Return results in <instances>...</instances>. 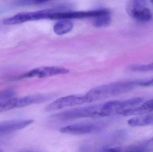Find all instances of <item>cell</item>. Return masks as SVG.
<instances>
[{
    "instance_id": "1",
    "label": "cell",
    "mask_w": 153,
    "mask_h": 152,
    "mask_svg": "<svg viewBox=\"0 0 153 152\" xmlns=\"http://www.w3.org/2000/svg\"><path fill=\"white\" fill-rule=\"evenodd\" d=\"M142 81H119L96 87L91 89L86 96L89 103L120 95L141 86Z\"/></svg>"
},
{
    "instance_id": "2",
    "label": "cell",
    "mask_w": 153,
    "mask_h": 152,
    "mask_svg": "<svg viewBox=\"0 0 153 152\" xmlns=\"http://www.w3.org/2000/svg\"><path fill=\"white\" fill-rule=\"evenodd\" d=\"M59 120H72L83 118H100L107 117L103 108V104L76 108L56 113L51 116Z\"/></svg>"
},
{
    "instance_id": "3",
    "label": "cell",
    "mask_w": 153,
    "mask_h": 152,
    "mask_svg": "<svg viewBox=\"0 0 153 152\" xmlns=\"http://www.w3.org/2000/svg\"><path fill=\"white\" fill-rule=\"evenodd\" d=\"M53 98L52 94H38L18 98H9L0 102V113L16 108L43 103Z\"/></svg>"
},
{
    "instance_id": "4",
    "label": "cell",
    "mask_w": 153,
    "mask_h": 152,
    "mask_svg": "<svg viewBox=\"0 0 153 152\" xmlns=\"http://www.w3.org/2000/svg\"><path fill=\"white\" fill-rule=\"evenodd\" d=\"M105 128V125L102 123H78L63 127L60 131L62 134L79 135L100 133Z\"/></svg>"
},
{
    "instance_id": "5",
    "label": "cell",
    "mask_w": 153,
    "mask_h": 152,
    "mask_svg": "<svg viewBox=\"0 0 153 152\" xmlns=\"http://www.w3.org/2000/svg\"><path fill=\"white\" fill-rule=\"evenodd\" d=\"M69 72V70L62 67L54 66L42 67L31 70L18 76L15 77L14 79L18 80L33 77L43 78L58 75H64L68 74Z\"/></svg>"
},
{
    "instance_id": "6",
    "label": "cell",
    "mask_w": 153,
    "mask_h": 152,
    "mask_svg": "<svg viewBox=\"0 0 153 152\" xmlns=\"http://www.w3.org/2000/svg\"><path fill=\"white\" fill-rule=\"evenodd\" d=\"M53 11V10H45L36 12H20L13 17L5 19L3 23L6 25H16L31 21L48 19V16Z\"/></svg>"
},
{
    "instance_id": "7",
    "label": "cell",
    "mask_w": 153,
    "mask_h": 152,
    "mask_svg": "<svg viewBox=\"0 0 153 152\" xmlns=\"http://www.w3.org/2000/svg\"><path fill=\"white\" fill-rule=\"evenodd\" d=\"M89 103L86 95H74L61 97L48 104L45 109L47 112H53L67 107L81 105Z\"/></svg>"
},
{
    "instance_id": "8",
    "label": "cell",
    "mask_w": 153,
    "mask_h": 152,
    "mask_svg": "<svg viewBox=\"0 0 153 152\" xmlns=\"http://www.w3.org/2000/svg\"><path fill=\"white\" fill-rule=\"evenodd\" d=\"M109 11L106 10H98L88 11L53 12L49 14L48 19L52 20L94 18Z\"/></svg>"
},
{
    "instance_id": "9",
    "label": "cell",
    "mask_w": 153,
    "mask_h": 152,
    "mask_svg": "<svg viewBox=\"0 0 153 152\" xmlns=\"http://www.w3.org/2000/svg\"><path fill=\"white\" fill-rule=\"evenodd\" d=\"M146 5L130 1L127 5V12L133 18L142 22H146L152 19V14Z\"/></svg>"
},
{
    "instance_id": "10",
    "label": "cell",
    "mask_w": 153,
    "mask_h": 152,
    "mask_svg": "<svg viewBox=\"0 0 153 152\" xmlns=\"http://www.w3.org/2000/svg\"><path fill=\"white\" fill-rule=\"evenodd\" d=\"M33 122L32 120H16L0 122V134L22 129Z\"/></svg>"
},
{
    "instance_id": "11",
    "label": "cell",
    "mask_w": 153,
    "mask_h": 152,
    "mask_svg": "<svg viewBox=\"0 0 153 152\" xmlns=\"http://www.w3.org/2000/svg\"><path fill=\"white\" fill-rule=\"evenodd\" d=\"M153 111V99L147 101L136 108L125 109L119 112L118 115L123 116L143 115Z\"/></svg>"
},
{
    "instance_id": "12",
    "label": "cell",
    "mask_w": 153,
    "mask_h": 152,
    "mask_svg": "<svg viewBox=\"0 0 153 152\" xmlns=\"http://www.w3.org/2000/svg\"><path fill=\"white\" fill-rule=\"evenodd\" d=\"M128 123L132 127L145 126L153 125V113L132 118L128 120Z\"/></svg>"
},
{
    "instance_id": "13",
    "label": "cell",
    "mask_w": 153,
    "mask_h": 152,
    "mask_svg": "<svg viewBox=\"0 0 153 152\" xmlns=\"http://www.w3.org/2000/svg\"><path fill=\"white\" fill-rule=\"evenodd\" d=\"M73 27V23L69 20H60L55 24L54 31L56 35H62L71 32Z\"/></svg>"
},
{
    "instance_id": "14",
    "label": "cell",
    "mask_w": 153,
    "mask_h": 152,
    "mask_svg": "<svg viewBox=\"0 0 153 152\" xmlns=\"http://www.w3.org/2000/svg\"><path fill=\"white\" fill-rule=\"evenodd\" d=\"M111 21L110 13L108 11L94 18L93 25L95 27H105L110 25Z\"/></svg>"
},
{
    "instance_id": "15",
    "label": "cell",
    "mask_w": 153,
    "mask_h": 152,
    "mask_svg": "<svg viewBox=\"0 0 153 152\" xmlns=\"http://www.w3.org/2000/svg\"><path fill=\"white\" fill-rule=\"evenodd\" d=\"M129 69L132 71L138 72H146V71H153V62L149 64L139 65L134 64L129 67Z\"/></svg>"
},
{
    "instance_id": "16",
    "label": "cell",
    "mask_w": 153,
    "mask_h": 152,
    "mask_svg": "<svg viewBox=\"0 0 153 152\" xmlns=\"http://www.w3.org/2000/svg\"><path fill=\"white\" fill-rule=\"evenodd\" d=\"M141 87H153V78L147 81H142Z\"/></svg>"
},
{
    "instance_id": "17",
    "label": "cell",
    "mask_w": 153,
    "mask_h": 152,
    "mask_svg": "<svg viewBox=\"0 0 153 152\" xmlns=\"http://www.w3.org/2000/svg\"><path fill=\"white\" fill-rule=\"evenodd\" d=\"M50 0H26L27 3H32L34 4H40L46 2Z\"/></svg>"
},
{
    "instance_id": "18",
    "label": "cell",
    "mask_w": 153,
    "mask_h": 152,
    "mask_svg": "<svg viewBox=\"0 0 153 152\" xmlns=\"http://www.w3.org/2000/svg\"><path fill=\"white\" fill-rule=\"evenodd\" d=\"M146 144H152L153 145V138H152V139L148 141V142H146Z\"/></svg>"
},
{
    "instance_id": "19",
    "label": "cell",
    "mask_w": 153,
    "mask_h": 152,
    "mask_svg": "<svg viewBox=\"0 0 153 152\" xmlns=\"http://www.w3.org/2000/svg\"><path fill=\"white\" fill-rule=\"evenodd\" d=\"M151 1H152V2L153 3V0H151Z\"/></svg>"
}]
</instances>
